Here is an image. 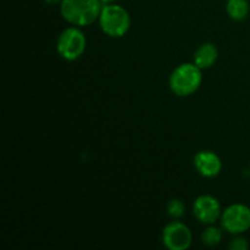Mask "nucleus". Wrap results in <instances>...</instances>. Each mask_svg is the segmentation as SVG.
Returning <instances> with one entry per match:
<instances>
[{"instance_id": "obj_1", "label": "nucleus", "mask_w": 250, "mask_h": 250, "mask_svg": "<svg viewBox=\"0 0 250 250\" xmlns=\"http://www.w3.org/2000/svg\"><path fill=\"white\" fill-rule=\"evenodd\" d=\"M103 4L99 0H62L61 16L73 26H89L99 20Z\"/></svg>"}, {"instance_id": "obj_2", "label": "nucleus", "mask_w": 250, "mask_h": 250, "mask_svg": "<svg viewBox=\"0 0 250 250\" xmlns=\"http://www.w3.org/2000/svg\"><path fill=\"white\" fill-rule=\"evenodd\" d=\"M202 81V68L194 62L182 63L171 73L170 88L177 97H189L199 89Z\"/></svg>"}, {"instance_id": "obj_3", "label": "nucleus", "mask_w": 250, "mask_h": 250, "mask_svg": "<svg viewBox=\"0 0 250 250\" xmlns=\"http://www.w3.org/2000/svg\"><path fill=\"white\" fill-rule=\"evenodd\" d=\"M99 26L106 36L121 38L131 27V17L124 6L117 4L103 5L99 16Z\"/></svg>"}, {"instance_id": "obj_4", "label": "nucleus", "mask_w": 250, "mask_h": 250, "mask_svg": "<svg viewBox=\"0 0 250 250\" xmlns=\"http://www.w3.org/2000/svg\"><path fill=\"white\" fill-rule=\"evenodd\" d=\"M87 46L84 33L78 27H68L63 29L59 36L58 49L59 55L67 61H75L83 55Z\"/></svg>"}, {"instance_id": "obj_5", "label": "nucleus", "mask_w": 250, "mask_h": 250, "mask_svg": "<svg viewBox=\"0 0 250 250\" xmlns=\"http://www.w3.org/2000/svg\"><path fill=\"white\" fill-rule=\"evenodd\" d=\"M221 226L231 234H242L250 229V209L244 204L229 205L221 217Z\"/></svg>"}, {"instance_id": "obj_6", "label": "nucleus", "mask_w": 250, "mask_h": 250, "mask_svg": "<svg viewBox=\"0 0 250 250\" xmlns=\"http://www.w3.org/2000/svg\"><path fill=\"white\" fill-rule=\"evenodd\" d=\"M163 243L168 250H187L192 244V232L185 224L176 220L164 229Z\"/></svg>"}, {"instance_id": "obj_7", "label": "nucleus", "mask_w": 250, "mask_h": 250, "mask_svg": "<svg viewBox=\"0 0 250 250\" xmlns=\"http://www.w3.org/2000/svg\"><path fill=\"white\" fill-rule=\"evenodd\" d=\"M195 219L204 225H212L221 217V205L212 195H200L193 204Z\"/></svg>"}, {"instance_id": "obj_8", "label": "nucleus", "mask_w": 250, "mask_h": 250, "mask_svg": "<svg viewBox=\"0 0 250 250\" xmlns=\"http://www.w3.org/2000/svg\"><path fill=\"white\" fill-rule=\"evenodd\" d=\"M194 166L198 172L207 178L216 177L222 168L221 159L211 150H202L194 156Z\"/></svg>"}, {"instance_id": "obj_9", "label": "nucleus", "mask_w": 250, "mask_h": 250, "mask_svg": "<svg viewBox=\"0 0 250 250\" xmlns=\"http://www.w3.org/2000/svg\"><path fill=\"white\" fill-rule=\"evenodd\" d=\"M219 58V50L212 43H204L195 50L194 63L199 68H210Z\"/></svg>"}, {"instance_id": "obj_10", "label": "nucleus", "mask_w": 250, "mask_h": 250, "mask_svg": "<svg viewBox=\"0 0 250 250\" xmlns=\"http://www.w3.org/2000/svg\"><path fill=\"white\" fill-rule=\"evenodd\" d=\"M226 10L232 20L243 21L249 14V2L248 0H227Z\"/></svg>"}, {"instance_id": "obj_11", "label": "nucleus", "mask_w": 250, "mask_h": 250, "mask_svg": "<svg viewBox=\"0 0 250 250\" xmlns=\"http://www.w3.org/2000/svg\"><path fill=\"white\" fill-rule=\"evenodd\" d=\"M202 241L208 247H216L222 241V231L221 229L215 226H210L204 229L202 233Z\"/></svg>"}, {"instance_id": "obj_12", "label": "nucleus", "mask_w": 250, "mask_h": 250, "mask_svg": "<svg viewBox=\"0 0 250 250\" xmlns=\"http://www.w3.org/2000/svg\"><path fill=\"white\" fill-rule=\"evenodd\" d=\"M167 214L173 220H178L185 215V204L178 199H172L167 204Z\"/></svg>"}, {"instance_id": "obj_13", "label": "nucleus", "mask_w": 250, "mask_h": 250, "mask_svg": "<svg viewBox=\"0 0 250 250\" xmlns=\"http://www.w3.org/2000/svg\"><path fill=\"white\" fill-rule=\"evenodd\" d=\"M229 247L231 250H248L249 249L248 242H247L246 238H242V237H237V238L232 239Z\"/></svg>"}, {"instance_id": "obj_14", "label": "nucleus", "mask_w": 250, "mask_h": 250, "mask_svg": "<svg viewBox=\"0 0 250 250\" xmlns=\"http://www.w3.org/2000/svg\"><path fill=\"white\" fill-rule=\"evenodd\" d=\"M44 1L49 5H58V4H61L62 0H44Z\"/></svg>"}, {"instance_id": "obj_15", "label": "nucleus", "mask_w": 250, "mask_h": 250, "mask_svg": "<svg viewBox=\"0 0 250 250\" xmlns=\"http://www.w3.org/2000/svg\"><path fill=\"white\" fill-rule=\"evenodd\" d=\"M100 2H102L103 5H106V4H112V2L115 1V0H99Z\"/></svg>"}]
</instances>
